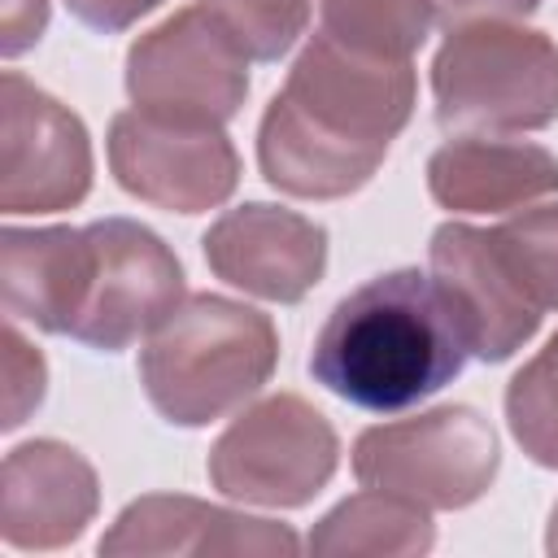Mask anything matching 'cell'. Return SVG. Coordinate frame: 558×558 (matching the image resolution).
<instances>
[{
	"label": "cell",
	"mask_w": 558,
	"mask_h": 558,
	"mask_svg": "<svg viewBox=\"0 0 558 558\" xmlns=\"http://www.w3.org/2000/svg\"><path fill=\"white\" fill-rule=\"evenodd\" d=\"M410 61L371 57L314 31L257 122L262 179L301 201H340L375 179L414 113Z\"/></svg>",
	"instance_id": "obj_1"
},
{
	"label": "cell",
	"mask_w": 558,
	"mask_h": 558,
	"mask_svg": "<svg viewBox=\"0 0 558 558\" xmlns=\"http://www.w3.org/2000/svg\"><path fill=\"white\" fill-rule=\"evenodd\" d=\"M466 336L432 275L388 270L353 288L327 314L310 375L340 401L392 414L427 401L466 366Z\"/></svg>",
	"instance_id": "obj_2"
},
{
	"label": "cell",
	"mask_w": 558,
	"mask_h": 558,
	"mask_svg": "<svg viewBox=\"0 0 558 558\" xmlns=\"http://www.w3.org/2000/svg\"><path fill=\"white\" fill-rule=\"evenodd\" d=\"M279 366V331L270 314L196 292L140 349V384L148 405L174 427H205L248 397Z\"/></svg>",
	"instance_id": "obj_3"
},
{
	"label": "cell",
	"mask_w": 558,
	"mask_h": 558,
	"mask_svg": "<svg viewBox=\"0 0 558 558\" xmlns=\"http://www.w3.org/2000/svg\"><path fill=\"white\" fill-rule=\"evenodd\" d=\"M440 131L510 135L558 118V44L519 22H471L445 31L432 61Z\"/></svg>",
	"instance_id": "obj_4"
},
{
	"label": "cell",
	"mask_w": 558,
	"mask_h": 558,
	"mask_svg": "<svg viewBox=\"0 0 558 558\" xmlns=\"http://www.w3.org/2000/svg\"><path fill=\"white\" fill-rule=\"evenodd\" d=\"M183 305V266L174 248L135 218H96L83 227L74 275L70 340L118 353L153 336Z\"/></svg>",
	"instance_id": "obj_5"
},
{
	"label": "cell",
	"mask_w": 558,
	"mask_h": 558,
	"mask_svg": "<svg viewBox=\"0 0 558 558\" xmlns=\"http://www.w3.org/2000/svg\"><path fill=\"white\" fill-rule=\"evenodd\" d=\"M497 466V432L475 405H436L414 418L366 427L353 440L357 484L397 493L423 510H462L480 501Z\"/></svg>",
	"instance_id": "obj_6"
},
{
	"label": "cell",
	"mask_w": 558,
	"mask_h": 558,
	"mask_svg": "<svg viewBox=\"0 0 558 558\" xmlns=\"http://www.w3.org/2000/svg\"><path fill=\"white\" fill-rule=\"evenodd\" d=\"M340 466V436L323 410L296 392L253 401L209 445V484L244 506H310Z\"/></svg>",
	"instance_id": "obj_7"
},
{
	"label": "cell",
	"mask_w": 558,
	"mask_h": 558,
	"mask_svg": "<svg viewBox=\"0 0 558 558\" xmlns=\"http://www.w3.org/2000/svg\"><path fill=\"white\" fill-rule=\"evenodd\" d=\"M122 83L135 109L227 126L248 96V52L209 9L187 4L126 48Z\"/></svg>",
	"instance_id": "obj_8"
},
{
	"label": "cell",
	"mask_w": 558,
	"mask_h": 558,
	"mask_svg": "<svg viewBox=\"0 0 558 558\" xmlns=\"http://www.w3.org/2000/svg\"><path fill=\"white\" fill-rule=\"evenodd\" d=\"M105 148L118 187L170 214L218 209L240 183V153L214 122L122 109L109 122Z\"/></svg>",
	"instance_id": "obj_9"
},
{
	"label": "cell",
	"mask_w": 558,
	"mask_h": 558,
	"mask_svg": "<svg viewBox=\"0 0 558 558\" xmlns=\"http://www.w3.org/2000/svg\"><path fill=\"white\" fill-rule=\"evenodd\" d=\"M92 192V140L83 118L35 87L26 74L4 70L0 83V209L61 214Z\"/></svg>",
	"instance_id": "obj_10"
},
{
	"label": "cell",
	"mask_w": 558,
	"mask_h": 558,
	"mask_svg": "<svg viewBox=\"0 0 558 558\" xmlns=\"http://www.w3.org/2000/svg\"><path fill=\"white\" fill-rule=\"evenodd\" d=\"M201 253L222 283L257 301L296 305L327 270V227L283 205L244 201L209 222Z\"/></svg>",
	"instance_id": "obj_11"
},
{
	"label": "cell",
	"mask_w": 558,
	"mask_h": 558,
	"mask_svg": "<svg viewBox=\"0 0 558 558\" xmlns=\"http://www.w3.org/2000/svg\"><path fill=\"white\" fill-rule=\"evenodd\" d=\"M432 279L445 292L471 357L506 362L514 357L541 327V310L514 283L510 266L501 262L488 227L471 222H440L427 244Z\"/></svg>",
	"instance_id": "obj_12"
},
{
	"label": "cell",
	"mask_w": 558,
	"mask_h": 558,
	"mask_svg": "<svg viewBox=\"0 0 558 558\" xmlns=\"http://www.w3.org/2000/svg\"><path fill=\"white\" fill-rule=\"evenodd\" d=\"M100 554H214V558H292L301 549L296 532L275 519H257L244 510L209 506L183 493H148L122 506L113 527L96 545Z\"/></svg>",
	"instance_id": "obj_13"
},
{
	"label": "cell",
	"mask_w": 558,
	"mask_h": 558,
	"mask_svg": "<svg viewBox=\"0 0 558 558\" xmlns=\"http://www.w3.org/2000/svg\"><path fill=\"white\" fill-rule=\"evenodd\" d=\"M100 510L96 466L61 440H26L4 453L0 536L9 549H65Z\"/></svg>",
	"instance_id": "obj_14"
},
{
	"label": "cell",
	"mask_w": 558,
	"mask_h": 558,
	"mask_svg": "<svg viewBox=\"0 0 558 558\" xmlns=\"http://www.w3.org/2000/svg\"><path fill=\"white\" fill-rule=\"evenodd\" d=\"M427 192L453 214H501L558 192V157L527 140L458 135L427 161Z\"/></svg>",
	"instance_id": "obj_15"
},
{
	"label": "cell",
	"mask_w": 558,
	"mask_h": 558,
	"mask_svg": "<svg viewBox=\"0 0 558 558\" xmlns=\"http://www.w3.org/2000/svg\"><path fill=\"white\" fill-rule=\"evenodd\" d=\"M83 227H4L0 235V292L4 314L65 336L74 310Z\"/></svg>",
	"instance_id": "obj_16"
},
{
	"label": "cell",
	"mask_w": 558,
	"mask_h": 558,
	"mask_svg": "<svg viewBox=\"0 0 558 558\" xmlns=\"http://www.w3.org/2000/svg\"><path fill=\"white\" fill-rule=\"evenodd\" d=\"M436 545V527L423 506L397 497V493H353L340 506H331L314 532L310 554L323 558H418Z\"/></svg>",
	"instance_id": "obj_17"
},
{
	"label": "cell",
	"mask_w": 558,
	"mask_h": 558,
	"mask_svg": "<svg viewBox=\"0 0 558 558\" xmlns=\"http://www.w3.org/2000/svg\"><path fill=\"white\" fill-rule=\"evenodd\" d=\"M436 26L432 0H318V31L344 48L410 61Z\"/></svg>",
	"instance_id": "obj_18"
},
{
	"label": "cell",
	"mask_w": 558,
	"mask_h": 558,
	"mask_svg": "<svg viewBox=\"0 0 558 558\" xmlns=\"http://www.w3.org/2000/svg\"><path fill=\"white\" fill-rule=\"evenodd\" d=\"M506 423L536 466L558 471V331L506 384Z\"/></svg>",
	"instance_id": "obj_19"
},
{
	"label": "cell",
	"mask_w": 558,
	"mask_h": 558,
	"mask_svg": "<svg viewBox=\"0 0 558 558\" xmlns=\"http://www.w3.org/2000/svg\"><path fill=\"white\" fill-rule=\"evenodd\" d=\"M488 235L527 301L541 314L558 310V201L519 209L501 227H488Z\"/></svg>",
	"instance_id": "obj_20"
},
{
	"label": "cell",
	"mask_w": 558,
	"mask_h": 558,
	"mask_svg": "<svg viewBox=\"0 0 558 558\" xmlns=\"http://www.w3.org/2000/svg\"><path fill=\"white\" fill-rule=\"evenodd\" d=\"M253 61H279L310 26V0H201Z\"/></svg>",
	"instance_id": "obj_21"
},
{
	"label": "cell",
	"mask_w": 558,
	"mask_h": 558,
	"mask_svg": "<svg viewBox=\"0 0 558 558\" xmlns=\"http://www.w3.org/2000/svg\"><path fill=\"white\" fill-rule=\"evenodd\" d=\"M44 388H48L44 353L9 323L4 327V418H0V427L4 432L22 427L26 414L44 401Z\"/></svg>",
	"instance_id": "obj_22"
},
{
	"label": "cell",
	"mask_w": 558,
	"mask_h": 558,
	"mask_svg": "<svg viewBox=\"0 0 558 558\" xmlns=\"http://www.w3.org/2000/svg\"><path fill=\"white\" fill-rule=\"evenodd\" d=\"M48 31V0H4L0 9V52L22 57L26 48L39 44Z\"/></svg>",
	"instance_id": "obj_23"
},
{
	"label": "cell",
	"mask_w": 558,
	"mask_h": 558,
	"mask_svg": "<svg viewBox=\"0 0 558 558\" xmlns=\"http://www.w3.org/2000/svg\"><path fill=\"white\" fill-rule=\"evenodd\" d=\"M541 0H432L436 22L445 31L453 26H471V22H519L527 13H536Z\"/></svg>",
	"instance_id": "obj_24"
},
{
	"label": "cell",
	"mask_w": 558,
	"mask_h": 558,
	"mask_svg": "<svg viewBox=\"0 0 558 558\" xmlns=\"http://www.w3.org/2000/svg\"><path fill=\"white\" fill-rule=\"evenodd\" d=\"M161 0H65V9L83 22V26H92V31H100V35H118V31H126V26H135L144 13H153Z\"/></svg>",
	"instance_id": "obj_25"
},
{
	"label": "cell",
	"mask_w": 558,
	"mask_h": 558,
	"mask_svg": "<svg viewBox=\"0 0 558 558\" xmlns=\"http://www.w3.org/2000/svg\"><path fill=\"white\" fill-rule=\"evenodd\" d=\"M545 554H554V558H558V501H554V510H549V527H545Z\"/></svg>",
	"instance_id": "obj_26"
}]
</instances>
